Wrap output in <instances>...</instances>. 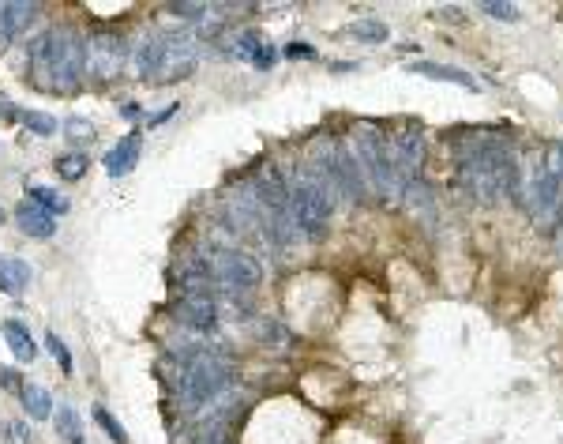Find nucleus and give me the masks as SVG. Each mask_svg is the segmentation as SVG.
Returning <instances> with one entry per match:
<instances>
[{
    "label": "nucleus",
    "mask_w": 563,
    "mask_h": 444,
    "mask_svg": "<svg viewBox=\"0 0 563 444\" xmlns=\"http://www.w3.org/2000/svg\"><path fill=\"white\" fill-rule=\"evenodd\" d=\"M458 155V181L481 204H500L503 196L515 192L519 181V159L511 143L492 132H470V140L454 143Z\"/></svg>",
    "instance_id": "nucleus-1"
},
{
    "label": "nucleus",
    "mask_w": 563,
    "mask_h": 444,
    "mask_svg": "<svg viewBox=\"0 0 563 444\" xmlns=\"http://www.w3.org/2000/svg\"><path fill=\"white\" fill-rule=\"evenodd\" d=\"M83 80V38L53 27L31 42V83L45 94H72Z\"/></svg>",
    "instance_id": "nucleus-2"
},
{
    "label": "nucleus",
    "mask_w": 563,
    "mask_h": 444,
    "mask_svg": "<svg viewBox=\"0 0 563 444\" xmlns=\"http://www.w3.org/2000/svg\"><path fill=\"white\" fill-rule=\"evenodd\" d=\"M346 147L353 151L357 166H361L365 185L379 196V200H402V188L409 185V178L402 174V166H398V159L391 151V140L387 136L365 125Z\"/></svg>",
    "instance_id": "nucleus-3"
},
{
    "label": "nucleus",
    "mask_w": 563,
    "mask_h": 444,
    "mask_svg": "<svg viewBox=\"0 0 563 444\" xmlns=\"http://www.w3.org/2000/svg\"><path fill=\"white\" fill-rule=\"evenodd\" d=\"M234 373H237L234 358H229L225 351H218V347H207V351L185 358L181 373H177V396H181L185 410L196 414L203 403H211L218 391H225L229 384H234Z\"/></svg>",
    "instance_id": "nucleus-4"
},
{
    "label": "nucleus",
    "mask_w": 563,
    "mask_h": 444,
    "mask_svg": "<svg viewBox=\"0 0 563 444\" xmlns=\"http://www.w3.org/2000/svg\"><path fill=\"white\" fill-rule=\"evenodd\" d=\"M286 188H290L297 234H304L309 241H323L330 230V215H335V192H330L327 178L312 166H301Z\"/></svg>",
    "instance_id": "nucleus-5"
},
{
    "label": "nucleus",
    "mask_w": 563,
    "mask_h": 444,
    "mask_svg": "<svg viewBox=\"0 0 563 444\" xmlns=\"http://www.w3.org/2000/svg\"><path fill=\"white\" fill-rule=\"evenodd\" d=\"M255 196H260V215H263V241L271 249H290L297 241V222L290 208V188L274 166L255 178Z\"/></svg>",
    "instance_id": "nucleus-6"
},
{
    "label": "nucleus",
    "mask_w": 563,
    "mask_h": 444,
    "mask_svg": "<svg viewBox=\"0 0 563 444\" xmlns=\"http://www.w3.org/2000/svg\"><path fill=\"white\" fill-rule=\"evenodd\" d=\"M559 196H563V143L552 140L541 147V174H537V188L530 196L526 211L537 222H552L556 208H559Z\"/></svg>",
    "instance_id": "nucleus-7"
},
{
    "label": "nucleus",
    "mask_w": 563,
    "mask_h": 444,
    "mask_svg": "<svg viewBox=\"0 0 563 444\" xmlns=\"http://www.w3.org/2000/svg\"><path fill=\"white\" fill-rule=\"evenodd\" d=\"M128 61V42L117 31H94L91 38H83V76H91L94 83H113L120 80Z\"/></svg>",
    "instance_id": "nucleus-8"
},
{
    "label": "nucleus",
    "mask_w": 563,
    "mask_h": 444,
    "mask_svg": "<svg viewBox=\"0 0 563 444\" xmlns=\"http://www.w3.org/2000/svg\"><path fill=\"white\" fill-rule=\"evenodd\" d=\"M203 260H207L211 267V279L218 290H252V286H260L263 279V267L260 260H255L252 253L244 249H211V253H203Z\"/></svg>",
    "instance_id": "nucleus-9"
},
{
    "label": "nucleus",
    "mask_w": 563,
    "mask_h": 444,
    "mask_svg": "<svg viewBox=\"0 0 563 444\" xmlns=\"http://www.w3.org/2000/svg\"><path fill=\"white\" fill-rule=\"evenodd\" d=\"M225 222L234 234H263V215H260V196H255V181H241L225 192L222 200Z\"/></svg>",
    "instance_id": "nucleus-10"
},
{
    "label": "nucleus",
    "mask_w": 563,
    "mask_h": 444,
    "mask_svg": "<svg viewBox=\"0 0 563 444\" xmlns=\"http://www.w3.org/2000/svg\"><path fill=\"white\" fill-rule=\"evenodd\" d=\"M196 64H199V42L188 38V34H173L162 45V64H158L155 83H177V80H185V76H192V72H196Z\"/></svg>",
    "instance_id": "nucleus-11"
},
{
    "label": "nucleus",
    "mask_w": 563,
    "mask_h": 444,
    "mask_svg": "<svg viewBox=\"0 0 563 444\" xmlns=\"http://www.w3.org/2000/svg\"><path fill=\"white\" fill-rule=\"evenodd\" d=\"M173 320L192 332H211L218 324V298L215 294H185L173 305Z\"/></svg>",
    "instance_id": "nucleus-12"
},
{
    "label": "nucleus",
    "mask_w": 563,
    "mask_h": 444,
    "mask_svg": "<svg viewBox=\"0 0 563 444\" xmlns=\"http://www.w3.org/2000/svg\"><path fill=\"white\" fill-rule=\"evenodd\" d=\"M387 140H391V151H395V159L402 166V174L414 181V174L425 166V132H417L414 125H409V129H402V132H395Z\"/></svg>",
    "instance_id": "nucleus-13"
},
{
    "label": "nucleus",
    "mask_w": 563,
    "mask_h": 444,
    "mask_svg": "<svg viewBox=\"0 0 563 444\" xmlns=\"http://www.w3.org/2000/svg\"><path fill=\"white\" fill-rule=\"evenodd\" d=\"M38 12H42L38 5H0V53H5L8 42H12L19 31L31 27Z\"/></svg>",
    "instance_id": "nucleus-14"
},
{
    "label": "nucleus",
    "mask_w": 563,
    "mask_h": 444,
    "mask_svg": "<svg viewBox=\"0 0 563 444\" xmlns=\"http://www.w3.org/2000/svg\"><path fill=\"white\" fill-rule=\"evenodd\" d=\"M15 222H19V230H23V234H27V237H38V241H45V237H53V234H57L53 215L42 211V208L31 204V200H23V204L15 208Z\"/></svg>",
    "instance_id": "nucleus-15"
},
{
    "label": "nucleus",
    "mask_w": 563,
    "mask_h": 444,
    "mask_svg": "<svg viewBox=\"0 0 563 444\" xmlns=\"http://www.w3.org/2000/svg\"><path fill=\"white\" fill-rule=\"evenodd\" d=\"M162 45L166 38L162 34H147L136 49H132V72L139 80H155L158 76V64H162Z\"/></svg>",
    "instance_id": "nucleus-16"
},
{
    "label": "nucleus",
    "mask_w": 563,
    "mask_h": 444,
    "mask_svg": "<svg viewBox=\"0 0 563 444\" xmlns=\"http://www.w3.org/2000/svg\"><path fill=\"white\" fill-rule=\"evenodd\" d=\"M139 147H143L139 132H128V136L113 147V151L106 155V174H110V178H124V174H132L136 162H139Z\"/></svg>",
    "instance_id": "nucleus-17"
},
{
    "label": "nucleus",
    "mask_w": 563,
    "mask_h": 444,
    "mask_svg": "<svg viewBox=\"0 0 563 444\" xmlns=\"http://www.w3.org/2000/svg\"><path fill=\"white\" fill-rule=\"evenodd\" d=\"M27 286H31V264L19 260V256L0 253V290L12 294V298H19Z\"/></svg>",
    "instance_id": "nucleus-18"
},
{
    "label": "nucleus",
    "mask_w": 563,
    "mask_h": 444,
    "mask_svg": "<svg viewBox=\"0 0 563 444\" xmlns=\"http://www.w3.org/2000/svg\"><path fill=\"white\" fill-rule=\"evenodd\" d=\"M409 72H417V76H428V80H440V83H458L466 91H477V80L463 68H447V64H436V61H414Z\"/></svg>",
    "instance_id": "nucleus-19"
},
{
    "label": "nucleus",
    "mask_w": 563,
    "mask_h": 444,
    "mask_svg": "<svg viewBox=\"0 0 563 444\" xmlns=\"http://www.w3.org/2000/svg\"><path fill=\"white\" fill-rule=\"evenodd\" d=\"M5 339H8V347H12V354L19 358V362H34V354H38V347H34V339H31V328L27 324H19V320H5Z\"/></svg>",
    "instance_id": "nucleus-20"
},
{
    "label": "nucleus",
    "mask_w": 563,
    "mask_h": 444,
    "mask_svg": "<svg viewBox=\"0 0 563 444\" xmlns=\"http://www.w3.org/2000/svg\"><path fill=\"white\" fill-rule=\"evenodd\" d=\"M402 200L409 204V211H414L417 218H421V215H425V222L436 218V208H432V192H428V185H421L417 178L402 188Z\"/></svg>",
    "instance_id": "nucleus-21"
},
{
    "label": "nucleus",
    "mask_w": 563,
    "mask_h": 444,
    "mask_svg": "<svg viewBox=\"0 0 563 444\" xmlns=\"http://www.w3.org/2000/svg\"><path fill=\"white\" fill-rule=\"evenodd\" d=\"M19 396H23V403H27V410H31L34 422H45V418L53 414V400H49V391H45V388H38V384H23V388H19Z\"/></svg>",
    "instance_id": "nucleus-22"
},
{
    "label": "nucleus",
    "mask_w": 563,
    "mask_h": 444,
    "mask_svg": "<svg viewBox=\"0 0 563 444\" xmlns=\"http://www.w3.org/2000/svg\"><path fill=\"white\" fill-rule=\"evenodd\" d=\"M27 200L31 204H38L42 211H49V215H64L68 211V200H64V196L61 192H53V188H45V185H27Z\"/></svg>",
    "instance_id": "nucleus-23"
},
{
    "label": "nucleus",
    "mask_w": 563,
    "mask_h": 444,
    "mask_svg": "<svg viewBox=\"0 0 563 444\" xmlns=\"http://www.w3.org/2000/svg\"><path fill=\"white\" fill-rule=\"evenodd\" d=\"M87 155H80V151H72V155H61L57 159V174L64 178V181H80L83 174H87Z\"/></svg>",
    "instance_id": "nucleus-24"
},
{
    "label": "nucleus",
    "mask_w": 563,
    "mask_h": 444,
    "mask_svg": "<svg viewBox=\"0 0 563 444\" xmlns=\"http://www.w3.org/2000/svg\"><path fill=\"white\" fill-rule=\"evenodd\" d=\"M349 34L361 38V42H383V38H387V27H383L379 19H357L349 27Z\"/></svg>",
    "instance_id": "nucleus-25"
},
{
    "label": "nucleus",
    "mask_w": 563,
    "mask_h": 444,
    "mask_svg": "<svg viewBox=\"0 0 563 444\" xmlns=\"http://www.w3.org/2000/svg\"><path fill=\"white\" fill-rule=\"evenodd\" d=\"M94 422H98L101 430H106V433L113 437V444H132V440H128V433H124V426L117 422V418H113L106 407H94Z\"/></svg>",
    "instance_id": "nucleus-26"
},
{
    "label": "nucleus",
    "mask_w": 563,
    "mask_h": 444,
    "mask_svg": "<svg viewBox=\"0 0 563 444\" xmlns=\"http://www.w3.org/2000/svg\"><path fill=\"white\" fill-rule=\"evenodd\" d=\"M19 121H23V125H27L31 132H38V136H53L57 132V121L53 117H45V113H19Z\"/></svg>",
    "instance_id": "nucleus-27"
},
{
    "label": "nucleus",
    "mask_w": 563,
    "mask_h": 444,
    "mask_svg": "<svg viewBox=\"0 0 563 444\" xmlns=\"http://www.w3.org/2000/svg\"><path fill=\"white\" fill-rule=\"evenodd\" d=\"M481 12L492 15V19H500V23H515V19H519V8H515V5H500V0H484Z\"/></svg>",
    "instance_id": "nucleus-28"
},
{
    "label": "nucleus",
    "mask_w": 563,
    "mask_h": 444,
    "mask_svg": "<svg viewBox=\"0 0 563 444\" xmlns=\"http://www.w3.org/2000/svg\"><path fill=\"white\" fill-rule=\"evenodd\" d=\"M57 430L68 437V440H80V422H75V410L68 403H61V418H57Z\"/></svg>",
    "instance_id": "nucleus-29"
},
{
    "label": "nucleus",
    "mask_w": 563,
    "mask_h": 444,
    "mask_svg": "<svg viewBox=\"0 0 563 444\" xmlns=\"http://www.w3.org/2000/svg\"><path fill=\"white\" fill-rule=\"evenodd\" d=\"M64 132H68V140H75V143L94 140V125H91V121H80V117H72L68 125H64Z\"/></svg>",
    "instance_id": "nucleus-30"
},
{
    "label": "nucleus",
    "mask_w": 563,
    "mask_h": 444,
    "mask_svg": "<svg viewBox=\"0 0 563 444\" xmlns=\"http://www.w3.org/2000/svg\"><path fill=\"white\" fill-rule=\"evenodd\" d=\"M0 437H8L12 444H31V430L23 426V422H0Z\"/></svg>",
    "instance_id": "nucleus-31"
},
{
    "label": "nucleus",
    "mask_w": 563,
    "mask_h": 444,
    "mask_svg": "<svg viewBox=\"0 0 563 444\" xmlns=\"http://www.w3.org/2000/svg\"><path fill=\"white\" fill-rule=\"evenodd\" d=\"M45 343H49V351H53L57 365L64 369V373H72V354H68V347L61 343V335H53V332H49V335H45Z\"/></svg>",
    "instance_id": "nucleus-32"
},
{
    "label": "nucleus",
    "mask_w": 563,
    "mask_h": 444,
    "mask_svg": "<svg viewBox=\"0 0 563 444\" xmlns=\"http://www.w3.org/2000/svg\"><path fill=\"white\" fill-rule=\"evenodd\" d=\"M282 57H290V61H316V49L309 42H290L286 49H282Z\"/></svg>",
    "instance_id": "nucleus-33"
},
{
    "label": "nucleus",
    "mask_w": 563,
    "mask_h": 444,
    "mask_svg": "<svg viewBox=\"0 0 563 444\" xmlns=\"http://www.w3.org/2000/svg\"><path fill=\"white\" fill-rule=\"evenodd\" d=\"M255 332H260L263 343H271V339H274V343H286V339H290L286 332H282L278 320H260V328H255Z\"/></svg>",
    "instance_id": "nucleus-34"
},
{
    "label": "nucleus",
    "mask_w": 563,
    "mask_h": 444,
    "mask_svg": "<svg viewBox=\"0 0 563 444\" xmlns=\"http://www.w3.org/2000/svg\"><path fill=\"white\" fill-rule=\"evenodd\" d=\"M278 57H282V53H278V49H274V45H263V49H260V53H255L252 68H260V72H267V68H274V64H278Z\"/></svg>",
    "instance_id": "nucleus-35"
},
{
    "label": "nucleus",
    "mask_w": 563,
    "mask_h": 444,
    "mask_svg": "<svg viewBox=\"0 0 563 444\" xmlns=\"http://www.w3.org/2000/svg\"><path fill=\"white\" fill-rule=\"evenodd\" d=\"M0 388H8V391H19V388H23V384H19V377H15V369L0 365Z\"/></svg>",
    "instance_id": "nucleus-36"
},
{
    "label": "nucleus",
    "mask_w": 563,
    "mask_h": 444,
    "mask_svg": "<svg viewBox=\"0 0 563 444\" xmlns=\"http://www.w3.org/2000/svg\"><path fill=\"white\" fill-rule=\"evenodd\" d=\"M177 110H181V106H166V110H162L158 117H150V129H155V125H162V121H169V117H173Z\"/></svg>",
    "instance_id": "nucleus-37"
},
{
    "label": "nucleus",
    "mask_w": 563,
    "mask_h": 444,
    "mask_svg": "<svg viewBox=\"0 0 563 444\" xmlns=\"http://www.w3.org/2000/svg\"><path fill=\"white\" fill-rule=\"evenodd\" d=\"M120 113H124V117H128V121H136V117H139V106H136V102H128V106H124V110H120Z\"/></svg>",
    "instance_id": "nucleus-38"
},
{
    "label": "nucleus",
    "mask_w": 563,
    "mask_h": 444,
    "mask_svg": "<svg viewBox=\"0 0 563 444\" xmlns=\"http://www.w3.org/2000/svg\"><path fill=\"white\" fill-rule=\"evenodd\" d=\"M0 227H5V208H0Z\"/></svg>",
    "instance_id": "nucleus-39"
},
{
    "label": "nucleus",
    "mask_w": 563,
    "mask_h": 444,
    "mask_svg": "<svg viewBox=\"0 0 563 444\" xmlns=\"http://www.w3.org/2000/svg\"><path fill=\"white\" fill-rule=\"evenodd\" d=\"M72 444H87V440H83V437H80V440H72Z\"/></svg>",
    "instance_id": "nucleus-40"
}]
</instances>
